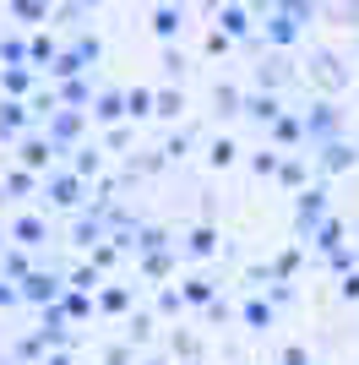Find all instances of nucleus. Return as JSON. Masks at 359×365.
<instances>
[{"instance_id": "f257e3e1", "label": "nucleus", "mask_w": 359, "mask_h": 365, "mask_svg": "<svg viewBox=\"0 0 359 365\" xmlns=\"http://www.w3.org/2000/svg\"><path fill=\"white\" fill-rule=\"evenodd\" d=\"M16 294H22V300H33V305H49V300H55V278H49V273H28Z\"/></svg>"}, {"instance_id": "f03ea898", "label": "nucleus", "mask_w": 359, "mask_h": 365, "mask_svg": "<svg viewBox=\"0 0 359 365\" xmlns=\"http://www.w3.org/2000/svg\"><path fill=\"white\" fill-rule=\"evenodd\" d=\"M49 202H55V207H76V202H82V180H76V175L55 180V185H49Z\"/></svg>"}, {"instance_id": "7ed1b4c3", "label": "nucleus", "mask_w": 359, "mask_h": 365, "mask_svg": "<svg viewBox=\"0 0 359 365\" xmlns=\"http://www.w3.org/2000/svg\"><path fill=\"white\" fill-rule=\"evenodd\" d=\"M316 240H321V251H327V257H332V251H343V245H338V240H343V224H338V218H332V224H321V229H316Z\"/></svg>"}, {"instance_id": "20e7f679", "label": "nucleus", "mask_w": 359, "mask_h": 365, "mask_svg": "<svg viewBox=\"0 0 359 365\" xmlns=\"http://www.w3.org/2000/svg\"><path fill=\"white\" fill-rule=\"evenodd\" d=\"M11 235H16L22 245H38V240H44V224H38V218H16V229H11Z\"/></svg>"}, {"instance_id": "39448f33", "label": "nucleus", "mask_w": 359, "mask_h": 365, "mask_svg": "<svg viewBox=\"0 0 359 365\" xmlns=\"http://www.w3.org/2000/svg\"><path fill=\"white\" fill-rule=\"evenodd\" d=\"M321 164H327V169H348V164H354V148H343V142H338V148L321 153Z\"/></svg>"}, {"instance_id": "423d86ee", "label": "nucleus", "mask_w": 359, "mask_h": 365, "mask_svg": "<svg viewBox=\"0 0 359 365\" xmlns=\"http://www.w3.org/2000/svg\"><path fill=\"white\" fill-rule=\"evenodd\" d=\"M212 245H218V240H212V229H196L191 240H185V251H191V257H207Z\"/></svg>"}, {"instance_id": "0eeeda50", "label": "nucleus", "mask_w": 359, "mask_h": 365, "mask_svg": "<svg viewBox=\"0 0 359 365\" xmlns=\"http://www.w3.org/2000/svg\"><path fill=\"white\" fill-rule=\"evenodd\" d=\"M316 213H321V197H316V191H311V197L299 202V224H316Z\"/></svg>"}, {"instance_id": "6e6552de", "label": "nucleus", "mask_w": 359, "mask_h": 365, "mask_svg": "<svg viewBox=\"0 0 359 365\" xmlns=\"http://www.w3.org/2000/svg\"><path fill=\"white\" fill-rule=\"evenodd\" d=\"M267 317H272V311H267L261 300H251V305H245V322H251V327H267Z\"/></svg>"}, {"instance_id": "1a4fd4ad", "label": "nucleus", "mask_w": 359, "mask_h": 365, "mask_svg": "<svg viewBox=\"0 0 359 365\" xmlns=\"http://www.w3.org/2000/svg\"><path fill=\"white\" fill-rule=\"evenodd\" d=\"M120 104H125V98H120V93H109L104 104H98V115H104V120H115V115H120Z\"/></svg>"}, {"instance_id": "9d476101", "label": "nucleus", "mask_w": 359, "mask_h": 365, "mask_svg": "<svg viewBox=\"0 0 359 365\" xmlns=\"http://www.w3.org/2000/svg\"><path fill=\"white\" fill-rule=\"evenodd\" d=\"M185 300H196V305H202V300H212V284H202V278H196L191 289H185Z\"/></svg>"}, {"instance_id": "9b49d317", "label": "nucleus", "mask_w": 359, "mask_h": 365, "mask_svg": "<svg viewBox=\"0 0 359 365\" xmlns=\"http://www.w3.org/2000/svg\"><path fill=\"white\" fill-rule=\"evenodd\" d=\"M22 158H28V164H44L49 148H44V142H33V148H22Z\"/></svg>"}, {"instance_id": "f8f14e48", "label": "nucleus", "mask_w": 359, "mask_h": 365, "mask_svg": "<svg viewBox=\"0 0 359 365\" xmlns=\"http://www.w3.org/2000/svg\"><path fill=\"white\" fill-rule=\"evenodd\" d=\"M16 11L22 16H44V0H16Z\"/></svg>"}, {"instance_id": "ddd939ff", "label": "nucleus", "mask_w": 359, "mask_h": 365, "mask_svg": "<svg viewBox=\"0 0 359 365\" xmlns=\"http://www.w3.org/2000/svg\"><path fill=\"white\" fill-rule=\"evenodd\" d=\"M283 365H305V349H288V354H283Z\"/></svg>"}, {"instance_id": "4468645a", "label": "nucleus", "mask_w": 359, "mask_h": 365, "mask_svg": "<svg viewBox=\"0 0 359 365\" xmlns=\"http://www.w3.org/2000/svg\"><path fill=\"white\" fill-rule=\"evenodd\" d=\"M16 300V289H6V284H0V305H11Z\"/></svg>"}]
</instances>
